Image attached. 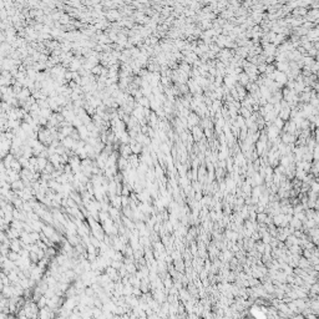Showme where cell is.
<instances>
[{"instance_id": "6da1fadb", "label": "cell", "mask_w": 319, "mask_h": 319, "mask_svg": "<svg viewBox=\"0 0 319 319\" xmlns=\"http://www.w3.org/2000/svg\"><path fill=\"white\" fill-rule=\"evenodd\" d=\"M9 247H10V250H13V252L20 253V250L22 249V242L20 239H11Z\"/></svg>"}, {"instance_id": "7a4b0ae2", "label": "cell", "mask_w": 319, "mask_h": 319, "mask_svg": "<svg viewBox=\"0 0 319 319\" xmlns=\"http://www.w3.org/2000/svg\"><path fill=\"white\" fill-rule=\"evenodd\" d=\"M119 152H120V156H121V157H125L126 160L132 155V151H131L130 146H128V145H121V143H120V150H119Z\"/></svg>"}, {"instance_id": "3957f363", "label": "cell", "mask_w": 319, "mask_h": 319, "mask_svg": "<svg viewBox=\"0 0 319 319\" xmlns=\"http://www.w3.org/2000/svg\"><path fill=\"white\" fill-rule=\"evenodd\" d=\"M24 188H25L24 182H22L21 180H16V181H14V182H11V183H10V189H11V191H14L15 193L21 191V189H24Z\"/></svg>"}, {"instance_id": "277c9868", "label": "cell", "mask_w": 319, "mask_h": 319, "mask_svg": "<svg viewBox=\"0 0 319 319\" xmlns=\"http://www.w3.org/2000/svg\"><path fill=\"white\" fill-rule=\"evenodd\" d=\"M5 233H6V237H7V239H9V241H11V239H19L20 238V232L16 231V230H14V228H11V227H9V228L5 231Z\"/></svg>"}, {"instance_id": "5b68a950", "label": "cell", "mask_w": 319, "mask_h": 319, "mask_svg": "<svg viewBox=\"0 0 319 319\" xmlns=\"http://www.w3.org/2000/svg\"><path fill=\"white\" fill-rule=\"evenodd\" d=\"M49 163L48 158H42V157H37V165L35 167V171L36 172H42L45 170V167Z\"/></svg>"}, {"instance_id": "8992f818", "label": "cell", "mask_w": 319, "mask_h": 319, "mask_svg": "<svg viewBox=\"0 0 319 319\" xmlns=\"http://www.w3.org/2000/svg\"><path fill=\"white\" fill-rule=\"evenodd\" d=\"M280 141H282V143H284V145H289V143H294L295 141V136L294 135H291V133H284L282 137H280Z\"/></svg>"}, {"instance_id": "52a82bcc", "label": "cell", "mask_w": 319, "mask_h": 319, "mask_svg": "<svg viewBox=\"0 0 319 319\" xmlns=\"http://www.w3.org/2000/svg\"><path fill=\"white\" fill-rule=\"evenodd\" d=\"M48 161H50V163H52L56 167V166H59L60 163H61V156L57 155V154H52V155L49 156Z\"/></svg>"}, {"instance_id": "ba28073f", "label": "cell", "mask_w": 319, "mask_h": 319, "mask_svg": "<svg viewBox=\"0 0 319 319\" xmlns=\"http://www.w3.org/2000/svg\"><path fill=\"white\" fill-rule=\"evenodd\" d=\"M127 161H128V165H130V167H139L140 165V158L137 155H131L130 157L127 158Z\"/></svg>"}, {"instance_id": "9c48e42d", "label": "cell", "mask_w": 319, "mask_h": 319, "mask_svg": "<svg viewBox=\"0 0 319 319\" xmlns=\"http://www.w3.org/2000/svg\"><path fill=\"white\" fill-rule=\"evenodd\" d=\"M15 160V157H14V155H11V154H7L4 158H3V163H4V166H5V168L7 170V168H10V165H11V162L14 161Z\"/></svg>"}, {"instance_id": "30bf717a", "label": "cell", "mask_w": 319, "mask_h": 319, "mask_svg": "<svg viewBox=\"0 0 319 319\" xmlns=\"http://www.w3.org/2000/svg\"><path fill=\"white\" fill-rule=\"evenodd\" d=\"M102 70H104V66L98 64V65H96V66H94V67H92V70H91V75H94V76L97 79V78L101 75Z\"/></svg>"}, {"instance_id": "8fae6325", "label": "cell", "mask_w": 319, "mask_h": 319, "mask_svg": "<svg viewBox=\"0 0 319 319\" xmlns=\"http://www.w3.org/2000/svg\"><path fill=\"white\" fill-rule=\"evenodd\" d=\"M6 258L9 261H11V262H16V261H19L20 259V253H16V252H13V250H10L9 253H7V256H6Z\"/></svg>"}, {"instance_id": "7c38bea8", "label": "cell", "mask_w": 319, "mask_h": 319, "mask_svg": "<svg viewBox=\"0 0 319 319\" xmlns=\"http://www.w3.org/2000/svg\"><path fill=\"white\" fill-rule=\"evenodd\" d=\"M277 69H278V71L285 74L288 70H289V64H288L287 61L285 63H278L277 64Z\"/></svg>"}, {"instance_id": "4fadbf2b", "label": "cell", "mask_w": 319, "mask_h": 319, "mask_svg": "<svg viewBox=\"0 0 319 319\" xmlns=\"http://www.w3.org/2000/svg\"><path fill=\"white\" fill-rule=\"evenodd\" d=\"M192 135L193 137L196 139V141H200V137H202V131H201V127L198 126H195L192 128Z\"/></svg>"}, {"instance_id": "5bb4252c", "label": "cell", "mask_w": 319, "mask_h": 319, "mask_svg": "<svg viewBox=\"0 0 319 319\" xmlns=\"http://www.w3.org/2000/svg\"><path fill=\"white\" fill-rule=\"evenodd\" d=\"M10 168L14 170V171H16V172H20V171L22 170V167H21V165H20V162H19V160H18V158H15L14 161L11 162Z\"/></svg>"}, {"instance_id": "9a60e30c", "label": "cell", "mask_w": 319, "mask_h": 319, "mask_svg": "<svg viewBox=\"0 0 319 319\" xmlns=\"http://www.w3.org/2000/svg\"><path fill=\"white\" fill-rule=\"evenodd\" d=\"M273 126L274 127H277L278 130H280V128H283V126H284V122H283V120H280L279 117H277L274 121H273V124H272Z\"/></svg>"}, {"instance_id": "2e32d148", "label": "cell", "mask_w": 319, "mask_h": 319, "mask_svg": "<svg viewBox=\"0 0 319 319\" xmlns=\"http://www.w3.org/2000/svg\"><path fill=\"white\" fill-rule=\"evenodd\" d=\"M30 238H31V241L35 243V242H37V241H40V233L39 232H35V231H33L31 233H30Z\"/></svg>"}, {"instance_id": "e0dca14e", "label": "cell", "mask_w": 319, "mask_h": 319, "mask_svg": "<svg viewBox=\"0 0 319 319\" xmlns=\"http://www.w3.org/2000/svg\"><path fill=\"white\" fill-rule=\"evenodd\" d=\"M294 15H307V9L306 7H297L294 11Z\"/></svg>"}, {"instance_id": "ac0fdd59", "label": "cell", "mask_w": 319, "mask_h": 319, "mask_svg": "<svg viewBox=\"0 0 319 319\" xmlns=\"http://www.w3.org/2000/svg\"><path fill=\"white\" fill-rule=\"evenodd\" d=\"M236 162L237 163H239V165H242L243 162H244V156H243V154H237V156H236Z\"/></svg>"}, {"instance_id": "d6986e66", "label": "cell", "mask_w": 319, "mask_h": 319, "mask_svg": "<svg viewBox=\"0 0 319 319\" xmlns=\"http://www.w3.org/2000/svg\"><path fill=\"white\" fill-rule=\"evenodd\" d=\"M265 67H267V64H259L257 66V71L261 72V74H264L265 72Z\"/></svg>"}, {"instance_id": "ffe728a7", "label": "cell", "mask_w": 319, "mask_h": 319, "mask_svg": "<svg viewBox=\"0 0 319 319\" xmlns=\"http://www.w3.org/2000/svg\"><path fill=\"white\" fill-rule=\"evenodd\" d=\"M45 304V298H41V300H39V307H42Z\"/></svg>"}, {"instance_id": "44dd1931", "label": "cell", "mask_w": 319, "mask_h": 319, "mask_svg": "<svg viewBox=\"0 0 319 319\" xmlns=\"http://www.w3.org/2000/svg\"><path fill=\"white\" fill-rule=\"evenodd\" d=\"M1 9H5V6H4V1L0 0V10H1Z\"/></svg>"}, {"instance_id": "7402d4cb", "label": "cell", "mask_w": 319, "mask_h": 319, "mask_svg": "<svg viewBox=\"0 0 319 319\" xmlns=\"http://www.w3.org/2000/svg\"><path fill=\"white\" fill-rule=\"evenodd\" d=\"M0 272H3V263L0 262Z\"/></svg>"}, {"instance_id": "603a6c76", "label": "cell", "mask_w": 319, "mask_h": 319, "mask_svg": "<svg viewBox=\"0 0 319 319\" xmlns=\"http://www.w3.org/2000/svg\"><path fill=\"white\" fill-rule=\"evenodd\" d=\"M3 33H4V31H1V30H0V35H1V34H3Z\"/></svg>"}]
</instances>
